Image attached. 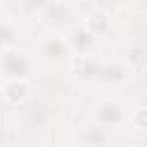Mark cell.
Listing matches in <instances>:
<instances>
[{
    "instance_id": "cell-1",
    "label": "cell",
    "mask_w": 147,
    "mask_h": 147,
    "mask_svg": "<svg viewBox=\"0 0 147 147\" xmlns=\"http://www.w3.org/2000/svg\"><path fill=\"white\" fill-rule=\"evenodd\" d=\"M34 53H37V57H39L44 64H51V67L67 64V62L74 60L69 41H67L62 34H57V32L44 34V37L34 44Z\"/></svg>"
},
{
    "instance_id": "cell-2",
    "label": "cell",
    "mask_w": 147,
    "mask_h": 147,
    "mask_svg": "<svg viewBox=\"0 0 147 147\" xmlns=\"http://www.w3.org/2000/svg\"><path fill=\"white\" fill-rule=\"evenodd\" d=\"M129 110L117 99H103L92 108V122L101 124L103 129H117L129 122Z\"/></svg>"
},
{
    "instance_id": "cell-3",
    "label": "cell",
    "mask_w": 147,
    "mask_h": 147,
    "mask_svg": "<svg viewBox=\"0 0 147 147\" xmlns=\"http://www.w3.org/2000/svg\"><path fill=\"white\" fill-rule=\"evenodd\" d=\"M0 64H2V74L5 78H28L30 69H32V60L16 48H2L0 55Z\"/></svg>"
},
{
    "instance_id": "cell-4",
    "label": "cell",
    "mask_w": 147,
    "mask_h": 147,
    "mask_svg": "<svg viewBox=\"0 0 147 147\" xmlns=\"http://www.w3.org/2000/svg\"><path fill=\"white\" fill-rule=\"evenodd\" d=\"M32 94V85L28 78H2V99L9 106H21Z\"/></svg>"
},
{
    "instance_id": "cell-5",
    "label": "cell",
    "mask_w": 147,
    "mask_h": 147,
    "mask_svg": "<svg viewBox=\"0 0 147 147\" xmlns=\"http://www.w3.org/2000/svg\"><path fill=\"white\" fill-rule=\"evenodd\" d=\"M83 30L92 37H106L110 30V14L106 9H92L83 18Z\"/></svg>"
},
{
    "instance_id": "cell-6",
    "label": "cell",
    "mask_w": 147,
    "mask_h": 147,
    "mask_svg": "<svg viewBox=\"0 0 147 147\" xmlns=\"http://www.w3.org/2000/svg\"><path fill=\"white\" fill-rule=\"evenodd\" d=\"M80 140L90 147H101L106 140H108V129H103L101 124H96V122H92L90 119V124H85L83 129H80Z\"/></svg>"
},
{
    "instance_id": "cell-7",
    "label": "cell",
    "mask_w": 147,
    "mask_h": 147,
    "mask_svg": "<svg viewBox=\"0 0 147 147\" xmlns=\"http://www.w3.org/2000/svg\"><path fill=\"white\" fill-rule=\"evenodd\" d=\"M0 37H2V48H16V44H18V23L11 16L2 18Z\"/></svg>"
},
{
    "instance_id": "cell-8",
    "label": "cell",
    "mask_w": 147,
    "mask_h": 147,
    "mask_svg": "<svg viewBox=\"0 0 147 147\" xmlns=\"http://www.w3.org/2000/svg\"><path fill=\"white\" fill-rule=\"evenodd\" d=\"M129 124L136 131H147V106H138L129 115Z\"/></svg>"
},
{
    "instance_id": "cell-9",
    "label": "cell",
    "mask_w": 147,
    "mask_h": 147,
    "mask_svg": "<svg viewBox=\"0 0 147 147\" xmlns=\"http://www.w3.org/2000/svg\"><path fill=\"white\" fill-rule=\"evenodd\" d=\"M48 5V0H21V7H23V11H28V14H34V11H39V9H44Z\"/></svg>"
}]
</instances>
